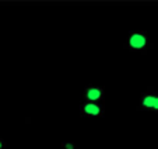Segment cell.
I'll list each match as a JSON object with an SVG mask.
<instances>
[{
	"label": "cell",
	"instance_id": "obj_1",
	"mask_svg": "<svg viewBox=\"0 0 158 149\" xmlns=\"http://www.w3.org/2000/svg\"><path fill=\"white\" fill-rule=\"evenodd\" d=\"M126 47L133 52H140V54H147L152 48V44L150 42L148 33L146 30H133L129 33Z\"/></svg>",
	"mask_w": 158,
	"mask_h": 149
},
{
	"label": "cell",
	"instance_id": "obj_2",
	"mask_svg": "<svg viewBox=\"0 0 158 149\" xmlns=\"http://www.w3.org/2000/svg\"><path fill=\"white\" fill-rule=\"evenodd\" d=\"M136 110L158 113V93L155 92L152 86H150L140 94V102H139Z\"/></svg>",
	"mask_w": 158,
	"mask_h": 149
},
{
	"label": "cell",
	"instance_id": "obj_3",
	"mask_svg": "<svg viewBox=\"0 0 158 149\" xmlns=\"http://www.w3.org/2000/svg\"><path fill=\"white\" fill-rule=\"evenodd\" d=\"M105 115V104L101 103H93V102H81L80 103V117H87V118H101Z\"/></svg>",
	"mask_w": 158,
	"mask_h": 149
},
{
	"label": "cell",
	"instance_id": "obj_4",
	"mask_svg": "<svg viewBox=\"0 0 158 149\" xmlns=\"http://www.w3.org/2000/svg\"><path fill=\"white\" fill-rule=\"evenodd\" d=\"M105 90L101 86H94V84H88L85 86L83 92L84 102H93V103H101L104 102Z\"/></svg>",
	"mask_w": 158,
	"mask_h": 149
},
{
	"label": "cell",
	"instance_id": "obj_5",
	"mask_svg": "<svg viewBox=\"0 0 158 149\" xmlns=\"http://www.w3.org/2000/svg\"><path fill=\"white\" fill-rule=\"evenodd\" d=\"M60 149H78V145L74 141H67V142L62 143V148Z\"/></svg>",
	"mask_w": 158,
	"mask_h": 149
},
{
	"label": "cell",
	"instance_id": "obj_6",
	"mask_svg": "<svg viewBox=\"0 0 158 149\" xmlns=\"http://www.w3.org/2000/svg\"><path fill=\"white\" fill-rule=\"evenodd\" d=\"M0 149H6V142L2 137H0Z\"/></svg>",
	"mask_w": 158,
	"mask_h": 149
}]
</instances>
